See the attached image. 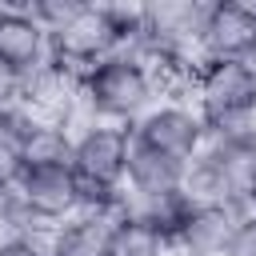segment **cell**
I'll return each mask as SVG.
<instances>
[{
  "label": "cell",
  "mask_w": 256,
  "mask_h": 256,
  "mask_svg": "<svg viewBox=\"0 0 256 256\" xmlns=\"http://www.w3.org/2000/svg\"><path fill=\"white\" fill-rule=\"evenodd\" d=\"M240 132H244V136H248V140L256 144V104H252V108L244 112V120H240Z\"/></svg>",
  "instance_id": "obj_17"
},
{
  "label": "cell",
  "mask_w": 256,
  "mask_h": 256,
  "mask_svg": "<svg viewBox=\"0 0 256 256\" xmlns=\"http://www.w3.org/2000/svg\"><path fill=\"white\" fill-rule=\"evenodd\" d=\"M0 256H48V240H16L8 248H0Z\"/></svg>",
  "instance_id": "obj_16"
},
{
  "label": "cell",
  "mask_w": 256,
  "mask_h": 256,
  "mask_svg": "<svg viewBox=\"0 0 256 256\" xmlns=\"http://www.w3.org/2000/svg\"><path fill=\"white\" fill-rule=\"evenodd\" d=\"M224 256H256V212H244Z\"/></svg>",
  "instance_id": "obj_15"
},
{
  "label": "cell",
  "mask_w": 256,
  "mask_h": 256,
  "mask_svg": "<svg viewBox=\"0 0 256 256\" xmlns=\"http://www.w3.org/2000/svg\"><path fill=\"white\" fill-rule=\"evenodd\" d=\"M116 24L108 16L104 4H84L56 36H48V48H52V60L64 64L68 72L84 76L92 64H100L104 56L116 52Z\"/></svg>",
  "instance_id": "obj_5"
},
{
  "label": "cell",
  "mask_w": 256,
  "mask_h": 256,
  "mask_svg": "<svg viewBox=\"0 0 256 256\" xmlns=\"http://www.w3.org/2000/svg\"><path fill=\"white\" fill-rule=\"evenodd\" d=\"M116 224L112 208H80L48 232V256H108Z\"/></svg>",
  "instance_id": "obj_10"
},
{
  "label": "cell",
  "mask_w": 256,
  "mask_h": 256,
  "mask_svg": "<svg viewBox=\"0 0 256 256\" xmlns=\"http://www.w3.org/2000/svg\"><path fill=\"white\" fill-rule=\"evenodd\" d=\"M128 148H132V132L120 124H92L88 132H80L72 140V172L80 184L100 188V192H116L124 188V168H128Z\"/></svg>",
  "instance_id": "obj_4"
},
{
  "label": "cell",
  "mask_w": 256,
  "mask_h": 256,
  "mask_svg": "<svg viewBox=\"0 0 256 256\" xmlns=\"http://www.w3.org/2000/svg\"><path fill=\"white\" fill-rule=\"evenodd\" d=\"M180 180H184V164L180 160H168L152 148H140L132 144L128 148V168H124V188L136 192V196H168V192H180Z\"/></svg>",
  "instance_id": "obj_11"
},
{
  "label": "cell",
  "mask_w": 256,
  "mask_h": 256,
  "mask_svg": "<svg viewBox=\"0 0 256 256\" xmlns=\"http://www.w3.org/2000/svg\"><path fill=\"white\" fill-rule=\"evenodd\" d=\"M52 48H48V32L32 20V12L24 8V0L16 4H0V64L16 68L20 76L48 64Z\"/></svg>",
  "instance_id": "obj_9"
},
{
  "label": "cell",
  "mask_w": 256,
  "mask_h": 256,
  "mask_svg": "<svg viewBox=\"0 0 256 256\" xmlns=\"http://www.w3.org/2000/svg\"><path fill=\"white\" fill-rule=\"evenodd\" d=\"M200 60L256 64V4L252 0H208L200 28Z\"/></svg>",
  "instance_id": "obj_7"
},
{
  "label": "cell",
  "mask_w": 256,
  "mask_h": 256,
  "mask_svg": "<svg viewBox=\"0 0 256 256\" xmlns=\"http://www.w3.org/2000/svg\"><path fill=\"white\" fill-rule=\"evenodd\" d=\"M128 132H132V144L152 148V152L180 160V164H188L204 148V136H208L200 112L188 100H156Z\"/></svg>",
  "instance_id": "obj_3"
},
{
  "label": "cell",
  "mask_w": 256,
  "mask_h": 256,
  "mask_svg": "<svg viewBox=\"0 0 256 256\" xmlns=\"http://www.w3.org/2000/svg\"><path fill=\"white\" fill-rule=\"evenodd\" d=\"M12 196L48 228L64 224L72 212H80V180L72 172V164H24Z\"/></svg>",
  "instance_id": "obj_6"
},
{
  "label": "cell",
  "mask_w": 256,
  "mask_h": 256,
  "mask_svg": "<svg viewBox=\"0 0 256 256\" xmlns=\"http://www.w3.org/2000/svg\"><path fill=\"white\" fill-rule=\"evenodd\" d=\"M12 208V188H0V216Z\"/></svg>",
  "instance_id": "obj_18"
},
{
  "label": "cell",
  "mask_w": 256,
  "mask_h": 256,
  "mask_svg": "<svg viewBox=\"0 0 256 256\" xmlns=\"http://www.w3.org/2000/svg\"><path fill=\"white\" fill-rule=\"evenodd\" d=\"M80 96H84V104L92 108L96 120L132 128L160 100V76L148 64L112 52L80 76Z\"/></svg>",
  "instance_id": "obj_1"
},
{
  "label": "cell",
  "mask_w": 256,
  "mask_h": 256,
  "mask_svg": "<svg viewBox=\"0 0 256 256\" xmlns=\"http://www.w3.org/2000/svg\"><path fill=\"white\" fill-rule=\"evenodd\" d=\"M168 252H172V244L140 220H120L112 248H108V256H168Z\"/></svg>",
  "instance_id": "obj_13"
},
{
  "label": "cell",
  "mask_w": 256,
  "mask_h": 256,
  "mask_svg": "<svg viewBox=\"0 0 256 256\" xmlns=\"http://www.w3.org/2000/svg\"><path fill=\"white\" fill-rule=\"evenodd\" d=\"M20 164H72V136L56 124V120H44L24 144H20Z\"/></svg>",
  "instance_id": "obj_12"
},
{
  "label": "cell",
  "mask_w": 256,
  "mask_h": 256,
  "mask_svg": "<svg viewBox=\"0 0 256 256\" xmlns=\"http://www.w3.org/2000/svg\"><path fill=\"white\" fill-rule=\"evenodd\" d=\"M24 8L32 12V20H36L48 36H56V32L84 8V0H24Z\"/></svg>",
  "instance_id": "obj_14"
},
{
  "label": "cell",
  "mask_w": 256,
  "mask_h": 256,
  "mask_svg": "<svg viewBox=\"0 0 256 256\" xmlns=\"http://www.w3.org/2000/svg\"><path fill=\"white\" fill-rule=\"evenodd\" d=\"M236 224H240V212L228 204H192V212L172 236V252L176 256H224Z\"/></svg>",
  "instance_id": "obj_8"
},
{
  "label": "cell",
  "mask_w": 256,
  "mask_h": 256,
  "mask_svg": "<svg viewBox=\"0 0 256 256\" xmlns=\"http://www.w3.org/2000/svg\"><path fill=\"white\" fill-rule=\"evenodd\" d=\"M188 104L200 112L204 128H232L256 104V64L240 60H200L188 84Z\"/></svg>",
  "instance_id": "obj_2"
}]
</instances>
